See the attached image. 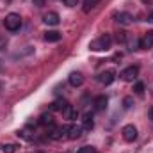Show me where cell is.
Here are the masks:
<instances>
[{
  "mask_svg": "<svg viewBox=\"0 0 153 153\" xmlns=\"http://www.w3.org/2000/svg\"><path fill=\"white\" fill-rule=\"evenodd\" d=\"M18 137H22V139H25V141H32L34 139V135L29 132V130H18V134H16Z\"/></svg>",
  "mask_w": 153,
  "mask_h": 153,
  "instance_id": "obj_19",
  "label": "cell"
},
{
  "mask_svg": "<svg viewBox=\"0 0 153 153\" xmlns=\"http://www.w3.org/2000/svg\"><path fill=\"white\" fill-rule=\"evenodd\" d=\"M107 103H109V98H107L105 94H100V96H96V98H94V102H93V105H94V111H98V112L105 111V109H107Z\"/></svg>",
  "mask_w": 153,
  "mask_h": 153,
  "instance_id": "obj_10",
  "label": "cell"
},
{
  "mask_svg": "<svg viewBox=\"0 0 153 153\" xmlns=\"http://www.w3.org/2000/svg\"><path fill=\"white\" fill-rule=\"evenodd\" d=\"M94 128V119L91 114H84L82 117V132H91Z\"/></svg>",
  "mask_w": 153,
  "mask_h": 153,
  "instance_id": "obj_13",
  "label": "cell"
},
{
  "mask_svg": "<svg viewBox=\"0 0 153 153\" xmlns=\"http://www.w3.org/2000/svg\"><path fill=\"white\" fill-rule=\"evenodd\" d=\"M68 82H70L71 87H80L84 84V75L80 71H73V73H70V76H68Z\"/></svg>",
  "mask_w": 153,
  "mask_h": 153,
  "instance_id": "obj_11",
  "label": "cell"
},
{
  "mask_svg": "<svg viewBox=\"0 0 153 153\" xmlns=\"http://www.w3.org/2000/svg\"><path fill=\"white\" fill-rule=\"evenodd\" d=\"M61 39H62V34L57 30H46L45 32V41H48V43H57Z\"/></svg>",
  "mask_w": 153,
  "mask_h": 153,
  "instance_id": "obj_15",
  "label": "cell"
},
{
  "mask_svg": "<svg viewBox=\"0 0 153 153\" xmlns=\"http://www.w3.org/2000/svg\"><path fill=\"white\" fill-rule=\"evenodd\" d=\"M126 39H128V34L126 32H117V36H116V41L117 43H126Z\"/></svg>",
  "mask_w": 153,
  "mask_h": 153,
  "instance_id": "obj_23",
  "label": "cell"
},
{
  "mask_svg": "<svg viewBox=\"0 0 153 153\" xmlns=\"http://www.w3.org/2000/svg\"><path fill=\"white\" fill-rule=\"evenodd\" d=\"M68 105H70V103H68L64 98H57L55 102H52V105H50V111H52V112H62V111H64Z\"/></svg>",
  "mask_w": 153,
  "mask_h": 153,
  "instance_id": "obj_12",
  "label": "cell"
},
{
  "mask_svg": "<svg viewBox=\"0 0 153 153\" xmlns=\"http://www.w3.org/2000/svg\"><path fill=\"white\" fill-rule=\"evenodd\" d=\"M82 135V126H78V125H70V126H66V137L70 139V141H75Z\"/></svg>",
  "mask_w": 153,
  "mask_h": 153,
  "instance_id": "obj_8",
  "label": "cell"
},
{
  "mask_svg": "<svg viewBox=\"0 0 153 153\" xmlns=\"http://www.w3.org/2000/svg\"><path fill=\"white\" fill-rule=\"evenodd\" d=\"M139 48H143V50H150V48H153V30L144 32V36L139 39Z\"/></svg>",
  "mask_w": 153,
  "mask_h": 153,
  "instance_id": "obj_7",
  "label": "cell"
},
{
  "mask_svg": "<svg viewBox=\"0 0 153 153\" xmlns=\"http://www.w3.org/2000/svg\"><path fill=\"white\" fill-rule=\"evenodd\" d=\"M132 105H134V98L132 96H125L123 98V109H132Z\"/></svg>",
  "mask_w": 153,
  "mask_h": 153,
  "instance_id": "obj_21",
  "label": "cell"
},
{
  "mask_svg": "<svg viewBox=\"0 0 153 153\" xmlns=\"http://www.w3.org/2000/svg\"><path fill=\"white\" fill-rule=\"evenodd\" d=\"M144 89H146V87H144L143 82H135V84H134V93H135V94H139V96L144 94Z\"/></svg>",
  "mask_w": 153,
  "mask_h": 153,
  "instance_id": "obj_20",
  "label": "cell"
},
{
  "mask_svg": "<svg viewBox=\"0 0 153 153\" xmlns=\"http://www.w3.org/2000/svg\"><path fill=\"white\" fill-rule=\"evenodd\" d=\"M64 4H66L68 7H75L76 4H78V0H64Z\"/></svg>",
  "mask_w": 153,
  "mask_h": 153,
  "instance_id": "obj_25",
  "label": "cell"
},
{
  "mask_svg": "<svg viewBox=\"0 0 153 153\" xmlns=\"http://www.w3.org/2000/svg\"><path fill=\"white\" fill-rule=\"evenodd\" d=\"M96 80L100 84H103V85H111L116 80V71L114 70H105V71H102L100 75L96 76Z\"/></svg>",
  "mask_w": 153,
  "mask_h": 153,
  "instance_id": "obj_5",
  "label": "cell"
},
{
  "mask_svg": "<svg viewBox=\"0 0 153 153\" xmlns=\"http://www.w3.org/2000/svg\"><path fill=\"white\" fill-rule=\"evenodd\" d=\"M76 153H98V152H96L93 146H82V148H80Z\"/></svg>",
  "mask_w": 153,
  "mask_h": 153,
  "instance_id": "obj_24",
  "label": "cell"
},
{
  "mask_svg": "<svg viewBox=\"0 0 153 153\" xmlns=\"http://www.w3.org/2000/svg\"><path fill=\"white\" fill-rule=\"evenodd\" d=\"M43 22H45L46 25H52V27H55V25H59V23H61V16H59L57 13L50 11V13H46V14L43 16Z\"/></svg>",
  "mask_w": 153,
  "mask_h": 153,
  "instance_id": "obj_9",
  "label": "cell"
},
{
  "mask_svg": "<svg viewBox=\"0 0 153 153\" xmlns=\"http://www.w3.org/2000/svg\"><path fill=\"white\" fill-rule=\"evenodd\" d=\"M7 46V39L4 38V36H0V50H4Z\"/></svg>",
  "mask_w": 153,
  "mask_h": 153,
  "instance_id": "obj_26",
  "label": "cell"
},
{
  "mask_svg": "<svg viewBox=\"0 0 153 153\" xmlns=\"http://www.w3.org/2000/svg\"><path fill=\"white\" fill-rule=\"evenodd\" d=\"M116 22H117L119 25H130V23L134 22V16H132L130 13H117V14H116Z\"/></svg>",
  "mask_w": 153,
  "mask_h": 153,
  "instance_id": "obj_14",
  "label": "cell"
},
{
  "mask_svg": "<svg viewBox=\"0 0 153 153\" xmlns=\"http://www.w3.org/2000/svg\"><path fill=\"white\" fill-rule=\"evenodd\" d=\"M39 125H43V126H50V125H53V116L50 114V112H45V114L39 116Z\"/></svg>",
  "mask_w": 153,
  "mask_h": 153,
  "instance_id": "obj_17",
  "label": "cell"
},
{
  "mask_svg": "<svg viewBox=\"0 0 153 153\" xmlns=\"http://www.w3.org/2000/svg\"><path fill=\"white\" fill-rule=\"evenodd\" d=\"M148 22H152V23H153V13H150V14H148Z\"/></svg>",
  "mask_w": 153,
  "mask_h": 153,
  "instance_id": "obj_28",
  "label": "cell"
},
{
  "mask_svg": "<svg viewBox=\"0 0 153 153\" xmlns=\"http://www.w3.org/2000/svg\"><path fill=\"white\" fill-rule=\"evenodd\" d=\"M32 4H34L36 7H43V5L46 4V0H32Z\"/></svg>",
  "mask_w": 153,
  "mask_h": 153,
  "instance_id": "obj_27",
  "label": "cell"
},
{
  "mask_svg": "<svg viewBox=\"0 0 153 153\" xmlns=\"http://www.w3.org/2000/svg\"><path fill=\"white\" fill-rule=\"evenodd\" d=\"M46 135H48V139H52V141H59V139H62V137L66 135V126H55V125H50Z\"/></svg>",
  "mask_w": 153,
  "mask_h": 153,
  "instance_id": "obj_3",
  "label": "cell"
},
{
  "mask_svg": "<svg viewBox=\"0 0 153 153\" xmlns=\"http://www.w3.org/2000/svg\"><path fill=\"white\" fill-rule=\"evenodd\" d=\"M111 46H112V36L111 34H103L98 39H94V41L89 43V48L93 52H103V50H109Z\"/></svg>",
  "mask_w": 153,
  "mask_h": 153,
  "instance_id": "obj_1",
  "label": "cell"
},
{
  "mask_svg": "<svg viewBox=\"0 0 153 153\" xmlns=\"http://www.w3.org/2000/svg\"><path fill=\"white\" fill-rule=\"evenodd\" d=\"M4 25H5V29H7L9 32L20 30V27H22V18H20V14L9 13V14L5 16V20H4Z\"/></svg>",
  "mask_w": 153,
  "mask_h": 153,
  "instance_id": "obj_2",
  "label": "cell"
},
{
  "mask_svg": "<svg viewBox=\"0 0 153 153\" xmlns=\"http://www.w3.org/2000/svg\"><path fill=\"white\" fill-rule=\"evenodd\" d=\"M62 116H64V119H70V121H73L78 117V111H76L73 105H68L64 111H62Z\"/></svg>",
  "mask_w": 153,
  "mask_h": 153,
  "instance_id": "obj_16",
  "label": "cell"
},
{
  "mask_svg": "<svg viewBox=\"0 0 153 153\" xmlns=\"http://www.w3.org/2000/svg\"><path fill=\"white\" fill-rule=\"evenodd\" d=\"M16 150H18L16 144H4V146H2V152L4 153H14Z\"/></svg>",
  "mask_w": 153,
  "mask_h": 153,
  "instance_id": "obj_22",
  "label": "cell"
},
{
  "mask_svg": "<svg viewBox=\"0 0 153 153\" xmlns=\"http://www.w3.org/2000/svg\"><path fill=\"white\" fill-rule=\"evenodd\" d=\"M98 4H100V0H84L82 9H84V13H89V11H93Z\"/></svg>",
  "mask_w": 153,
  "mask_h": 153,
  "instance_id": "obj_18",
  "label": "cell"
},
{
  "mask_svg": "<svg viewBox=\"0 0 153 153\" xmlns=\"http://www.w3.org/2000/svg\"><path fill=\"white\" fill-rule=\"evenodd\" d=\"M150 119H152V121H153V107H152V109H150Z\"/></svg>",
  "mask_w": 153,
  "mask_h": 153,
  "instance_id": "obj_29",
  "label": "cell"
},
{
  "mask_svg": "<svg viewBox=\"0 0 153 153\" xmlns=\"http://www.w3.org/2000/svg\"><path fill=\"white\" fill-rule=\"evenodd\" d=\"M121 134H123V139H125L126 143H134V141L137 139V128H135L134 125H126V126H123Z\"/></svg>",
  "mask_w": 153,
  "mask_h": 153,
  "instance_id": "obj_6",
  "label": "cell"
},
{
  "mask_svg": "<svg viewBox=\"0 0 153 153\" xmlns=\"http://www.w3.org/2000/svg\"><path fill=\"white\" fill-rule=\"evenodd\" d=\"M139 75V66H128V68H125L123 71H121V78L125 80V82H134L135 78Z\"/></svg>",
  "mask_w": 153,
  "mask_h": 153,
  "instance_id": "obj_4",
  "label": "cell"
}]
</instances>
